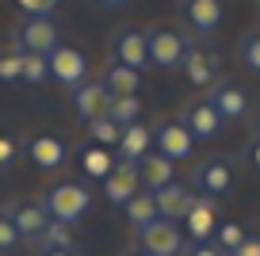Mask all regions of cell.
Returning <instances> with one entry per match:
<instances>
[{"label":"cell","instance_id":"cell-1","mask_svg":"<svg viewBox=\"0 0 260 256\" xmlns=\"http://www.w3.org/2000/svg\"><path fill=\"white\" fill-rule=\"evenodd\" d=\"M42 207H46V214L54 218V222L73 226L92 210V191L81 180H57V184L42 195Z\"/></svg>","mask_w":260,"mask_h":256},{"label":"cell","instance_id":"cell-2","mask_svg":"<svg viewBox=\"0 0 260 256\" xmlns=\"http://www.w3.org/2000/svg\"><path fill=\"white\" fill-rule=\"evenodd\" d=\"M146 46H149V65H157V69H180L187 50H191V39L176 23H149Z\"/></svg>","mask_w":260,"mask_h":256},{"label":"cell","instance_id":"cell-3","mask_svg":"<svg viewBox=\"0 0 260 256\" xmlns=\"http://www.w3.org/2000/svg\"><path fill=\"white\" fill-rule=\"evenodd\" d=\"M107 54L115 65H126V69L142 73L149 65V46H146V31L134 23H119L107 39Z\"/></svg>","mask_w":260,"mask_h":256},{"label":"cell","instance_id":"cell-4","mask_svg":"<svg viewBox=\"0 0 260 256\" xmlns=\"http://www.w3.org/2000/svg\"><path fill=\"white\" fill-rule=\"evenodd\" d=\"M61 46V27L57 19H19L16 23V50L35 57H50Z\"/></svg>","mask_w":260,"mask_h":256},{"label":"cell","instance_id":"cell-5","mask_svg":"<svg viewBox=\"0 0 260 256\" xmlns=\"http://www.w3.org/2000/svg\"><path fill=\"white\" fill-rule=\"evenodd\" d=\"M4 210H8L19 241L31 245V248L39 245V237L46 233V226H50V214H46V207H42V199H12V203H4Z\"/></svg>","mask_w":260,"mask_h":256},{"label":"cell","instance_id":"cell-6","mask_svg":"<svg viewBox=\"0 0 260 256\" xmlns=\"http://www.w3.org/2000/svg\"><path fill=\"white\" fill-rule=\"evenodd\" d=\"M230 187H234V165H230L226 157H211L191 172V191L199 195V199L218 203L222 195H230Z\"/></svg>","mask_w":260,"mask_h":256},{"label":"cell","instance_id":"cell-7","mask_svg":"<svg viewBox=\"0 0 260 256\" xmlns=\"http://www.w3.org/2000/svg\"><path fill=\"white\" fill-rule=\"evenodd\" d=\"M138 248H142L146 256H180V252L187 248L184 226H176V222H165V218H157L153 226L138 230Z\"/></svg>","mask_w":260,"mask_h":256},{"label":"cell","instance_id":"cell-8","mask_svg":"<svg viewBox=\"0 0 260 256\" xmlns=\"http://www.w3.org/2000/svg\"><path fill=\"white\" fill-rule=\"evenodd\" d=\"M153 153H161V157L172 161V165L187 161L195 153L191 130H187L180 119H161V122H157V130H153Z\"/></svg>","mask_w":260,"mask_h":256},{"label":"cell","instance_id":"cell-9","mask_svg":"<svg viewBox=\"0 0 260 256\" xmlns=\"http://www.w3.org/2000/svg\"><path fill=\"white\" fill-rule=\"evenodd\" d=\"M46 61H50V80H57V84L69 88V92H77L84 80H88V57H84L77 46H65L61 42Z\"/></svg>","mask_w":260,"mask_h":256},{"label":"cell","instance_id":"cell-10","mask_svg":"<svg viewBox=\"0 0 260 256\" xmlns=\"http://www.w3.org/2000/svg\"><path fill=\"white\" fill-rule=\"evenodd\" d=\"M180 122L191 130L195 142H214V138L226 130V119L214 111V104H211L207 96H203V100H191V104L184 107V115H180Z\"/></svg>","mask_w":260,"mask_h":256},{"label":"cell","instance_id":"cell-11","mask_svg":"<svg viewBox=\"0 0 260 256\" xmlns=\"http://www.w3.org/2000/svg\"><path fill=\"white\" fill-rule=\"evenodd\" d=\"M207 100L214 104V111L222 115L226 122H234V119H245L249 115V92L237 84V80H214L211 88H207Z\"/></svg>","mask_w":260,"mask_h":256},{"label":"cell","instance_id":"cell-12","mask_svg":"<svg viewBox=\"0 0 260 256\" xmlns=\"http://www.w3.org/2000/svg\"><path fill=\"white\" fill-rule=\"evenodd\" d=\"M222 218H218V203L214 199H195V207L184 218V237H191V245H207L218 233Z\"/></svg>","mask_w":260,"mask_h":256},{"label":"cell","instance_id":"cell-13","mask_svg":"<svg viewBox=\"0 0 260 256\" xmlns=\"http://www.w3.org/2000/svg\"><path fill=\"white\" fill-rule=\"evenodd\" d=\"M27 157H31L35 168H42V172H57V168L69 161V142L57 134H35L31 142H27Z\"/></svg>","mask_w":260,"mask_h":256},{"label":"cell","instance_id":"cell-14","mask_svg":"<svg viewBox=\"0 0 260 256\" xmlns=\"http://www.w3.org/2000/svg\"><path fill=\"white\" fill-rule=\"evenodd\" d=\"M195 199L199 195L191 191V184H169V187H161V191L153 195V203H157V214L165 218V222H176V226H184V218H187V210L195 207Z\"/></svg>","mask_w":260,"mask_h":256},{"label":"cell","instance_id":"cell-15","mask_svg":"<svg viewBox=\"0 0 260 256\" xmlns=\"http://www.w3.org/2000/svg\"><path fill=\"white\" fill-rule=\"evenodd\" d=\"M218 61H222L218 50H207V46H195L191 42V50H187L180 69H184V77L191 80L195 88H211L214 80H218Z\"/></svg>","mask_w":260,"mask_h":256},{"label":"cell","instance_id":"cell-16","mask_svg":"<svg viewBox=\"0 0 260 256\" xmlns=\"http://www.w3.org/2000/svg\"><path fill=\"white\" fill-rule=\"evenodd\" d=\"M142 191V176H138V165H126V161H115V172L104 180V195L107 203L115 207H126L134 195Z\"/></svg>","mask_w":260,"mask_h":256},{"label":"cell","instance_id":"cell-17","mask_svg":"<svg viewBox=\"0 0 260 256\" xmlns=\"http://www.w3.org/2000/svg\"><path fill=\"white\" fill-rule=\"evenodd\" d=\"M107 107H111V92L104 88V80H84L81 88L73 92V111L81 122H92V119H104Z\"/></svg>","mask_w":260,"mask_h":256},{"label":"cell","instance_id":"cell-18","mask_svg":"<svg viewBox=\"0 0 260 256\" xmlns=\"http://www.w3.org/2000/svg\"><path fill=\"white\" fill-rule=\"evenodd\" d=\"M180 12H184L187 31L199 35V39H207V35H214L222 27V4L218 0H187Z\"/></svg>","mask_w":260,"mask_h":256},{"label":"cell","instance_id":"cell-19","mask_svg":"<svg viewBox=\"0 0 260 256\" xmlns=\"http://www.w3.org/2000/svg\"><path fill=\"white\" fill-rule=\"evenodd\" d=\"M138 176H142V187H146L149 195H157L161 187L176 184V165H172V161H165L161 153L149 149L146 157L138 161Z\"/></svg>","mask_w":260,"mask_h":256},{"label":"cell","instance_id":"cell-20","mask_svg":"<svg viewBox=\"0 0 260 256\" xmlns=\"http://www.w3.org/2000/svg\"><path fill=\"white\" fill-rule=\"evenodd\" d=\"M153 149V130L146 126V122H134V126H126L119 134V145H115V153H119V161H126V165H138L146 153Z\"/></svg>","mask_w":260,"mask_h":256},{"label":"cell","instance_id":"cell-21","mask_svg":"<svg viewBox=\"0 0 260 256\" xmlns=\"http://www.w3.org/2000/svg\"><path fill=\"white\" fill-rule=\"evenodd\" d=\"M104 88L111 92V100H122V96H138V88H142V73H134V69H126V65H107V73L104 77Z\"/></svg>","mask_w":260,"mask_h":256},{"label":"cell","instance_id":"cell-22","mask_svg":"<svg viewBox=\"0 0 260 256\" xmlns=\"http://www.w3.org/2000/svg\"><path fill=\"white\" fill-rule=\"evenodd\" d=\"M122 214H126V222L134 226V233L146 230V226H153L157 218H161V214H157V203H153V195H149V191H138L134 199L126 203V207H122Z\"/></svg>","mask_w":260,"mask_h":256},{"label":"cell","instance_id":"cell-23","mask_svg":"<svg viewBox=\"0 0 260 256\" xmlns=\"http://www.w3.org/2000/svg\"><path fill=\"white\" fill-rule=\"evenodd\" d=\"M81 172L92 180H107L115 172V157L111 149H100V145H84L81 149Z\"/></svg>","mask_w":260,"mask_h":256},{"label":"cell","instance_id":"cell-24","mask_svg":"<svg viewBox=\"0 0 260 256\" xmlns=\"http://www.w3.org/2000/svg\"><path fill=\"white\" fill-rule=\"evenodd\" d=\"M39 252H73V226H61L50 218L46 233L39 237V245H35V256Z\"/></svg>","mask_w":260,"mask_h":256},{"label":"cell","instance_id":"cell-25","mask_svg":"<svg viewBox=\"0 0 260 256\" xmlns=\"http://www.w3.org/2000/svg\"><path fill=\"white\" fill-rule=\"evenodd\" d=\"M142 111H146V104H142L138 96H122V100H111L107 119H111L119 130H126V126H134V122H142Z\"/></svg>","mask_w":260,"mask_h":256},{"label":"cell","instance_id":"cell-26","mask_svg":"<svg viewBox=\"0 0 260 256\" xmlns=\"http://www.w3.org/2000/svg\"><path fill=\"white\" fill-rule=\"evenodd\" d=\"M119 134L122 130L115 126L111 119H92V122H84V138H88L92 145H100V149H111V145H119Z\"/></svg>","mask_w":260,"mask_h":256},{"label":"cell","instance_id":"cell-27","mask_svg":"<svg viewBox=\"0 0 260 256\" xmlns=\"http://www.w3.org/2000/svg\"><path fill=\"white\" fill-rule=\"evenodd\" d=\"M245 237H249V230H245L241 222H222V226H218V233H214L211 241H214V245H218L226 256H234L237 248H241V241H245Z\"/></svg>","mask_w":260,"mask_h":256},{"label":"cell","instance_id":"cell-28","mask_svg":"<svg viewBox=\"0 0 260 256\" xmlns=\"http://www.w3.org/2000/svg\"><path fill=\"white\" fill-rule=\"evenodd\" d=\"M0 80H4V84L23 80V54H19L16 46H12V50H0Z\"/></svg>","mask_w":260,"mask_h":256},{"label":"cell","instance_id":"cell-29","mask_svg":"<svg viewBox=\"0 0 260 256\" xmlns=\"http://www.w3.org/2000/svg\"><path fill=\"white\" fill-rule=\"evenodd\" d=\"M237 54H241L245 69H252V73L260 77V31H249V35H241V46H237Z\"/></svg>","mask_w":260,"mask_h":256},{"label":"cell","instance_id":"cell-30","mask_svg":"<svg viewBox=\"0 0 260 256\" xmlns=\"http://www.w3.org/2000/svg\"><path fill=\"white\" fill-rule=\"evenodd\" d=\"M23 80L27 84H46L50 80V61L46 57H35V54H23Z\"/></svg>","mask_w":260,"mask_h":256},{"label":"cell","instance_id":"cell-31","mask_svg":"<svg viewBox=\"0 0 260 256\" xmlns=\"http://www.w3.org/2000/svg\"><path fill=\"white\" fill-rule=\"evenodd\" d=\"M16 8H19L23 19H54L57 4H50V0H19Z\"/></svg>","mask_w":260,"mask_h":256},{"label":"cell","instance_id":"cell-32","mask_svg":"<svg viewBox=\"0 0 260 256\" xmlns=\"http://www.w3.org/2000/svg\"><path fill=\"white\" fill-rule=\"evenodd\" d=\"M16 248H19V233H16V226H12L8 210L0 207V252H16Z\"/></svg>","mask_w":260,"mask_h":256},{"label":"cell","instance_id":"cell-33","mask_svg":"<svg viewBox=\"0 0 260 256\" xmlns=\"http://www.w3.org/2000/svg\"><path fill=\"white\" fill-rule=\"evenodd\" d=\"M19 157V138L12 130H0V168H8Z\"/></svg>","mask_w":260,"mask_h":256},{"label":"cell","instance_id":"cell-34","mask_svg":"<svg viewBox=\"0 0 260 256\" xmlns=\"http://www.w3.org/2000/svg\"><path fill=\"white\" fill-rule=\"evenodd\" d=\"M245 165H249L252 172L260 176V138H252V142L245 145Z\"/></svg>","mask_w":260,"mask_h":256},{"label":"cell","instance_id":"cell-35","mask_svg":"<svg viewBox=\"0 0 260 256\" xmlns=\"http://www.w3.org/2000/svg\"><path fill=\"white\" fill-rule=\"evenodd\" d=\"M234 256H260V233H249V237L241 241V248H237Z\"/></svg>","mask_w":260,"mask_h":256},{"label":"cell","instance_id":"cell-36","mask_svg":"<svg viewBox=\"0 0 260 256\" xmlns=\"http://www.w3.org/2000/svg\"><path fill=\"white\" fill-rule=\"evenodd\" d=\"M184 252H187V256H226L214 241H207V245H191V248H184Z\"/></svg>","mask_w":260,"mask_h":256},{"label":"cell","instance_id":"cell-37","mask_svg":"<svg viewBox=\"0 0 260 256\" xmlns=\"http://www.w3.org/2000/svg\"><path fill=\"white\" fill-rule=\"evenodd\" d=\"M122 256H146V252H142V248H126Z\"/></svg>","mask_w":260,"mask_h":256},{"label":"cell","instance_id":"cell-38","mask_svg":"<svg viewBox=\"0 0 260 256\" xmlns=\"http://www.w3.org/2000/svg\"><path fill=\"white\" fill-rule=\"evenodd\" d=\"M39 256H73V252H39Z\"/></svg>","mask_w":260,"mask_h":256},{"label":"cell","instance_id":"cell-39","mask_svg":"<svg viewBox=\"0 0 260 256\" xmlns=\"http://www.w3.org/2000/svg\"><path fill=\"white\" fill-rule=\"evenodd\" d=\"M256 138H260V115H256Z\"/></svg>","mask_w":260,"mask_h":256}]
</instances>
